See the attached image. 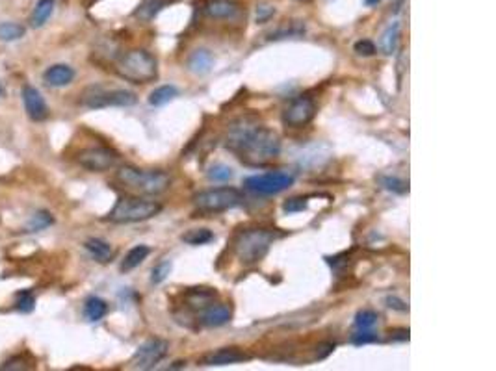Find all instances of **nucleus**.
<instances>
[{"instance_id":"nucleus-31","label":"nucleus","mask_w":496,"mask_h":371,"mask_svg":"<svg viewBox=\"0 0 496 371\" xmlns=\"http://www.w3.org/2000/svg\"><path fill=\"white\" fill-rule=\"evenodd\" d=\"M377 319H380V316L374 310H361L355 316V327L357 329H372L377 323Z\"/></svg>"},{"instance_id":"nucleus-9","label":"nucleus","mask_w":496,"mask_h":371,"mask_svg":"<svg viewBox=\"0 0 496 371\" xmlns=\"http://www.w3.org/2000/svg\"><path fill=\"white\" fill-rule=\"evenodd\" d=\"M168 351L169 344L166 340L151 338L138 347L136 355L133 356L130 364H133L134 370H153L156 364H160L168 356Z\"/></svg>"},{"instance_id":"nucleus-22","label":"nucleus","mask_w":496,"mask_h":371,"mask_svg":"<svg viewBox=\"0 0 496 371\" xmlns=\"http://www.w3.org/2000/svg\"><path fill=\"white\" fill-rule=\"evenodd\" d=\"M149 253H151V249H149L147 245H136V247H133V249L128 251L127 255H125V258H123L121 262L123 273H128V271L136 270L138 265L147 258Z\"/></svg>"},{"instance_id":"nucleus-20","label":"nucleus","mask_w":496,"mask_h":371,"mask_svg":"<svg viewBox=\"0 0 496 371\" xmlns=\"http://www.w3.org/2000/svg\"><path fill=\"white\" fill-rule=\"evenodd\" d=\"M54 6H56V0H39L34 8L32 17H30V27L41 28L53 15Z\"/></svg>"},{"instance_id":"nucleus-38","label":"nucleus","mask_w":496,"mask_h":371,"mask_svg":"<svg viewBox=\"0 0 496 371\" xmlns=\"http://www.w3.org/2000/svg\"><path fill=\"white\" fill-rule=\"evenodd\" d=\"M387 307L394 308V310H400V312H407V310H409V307H407L405 302L401 301V299H398V297H394V295L387 297Z\"/></svg>"},{"instance_id":"nucleus-19","label":"nucleus","mask_w":496,"mask_h":371,"mask_svg":"<svg viewBox=\"0 0 496 371\" xmlns=\"http://www.w3.org/2000/svg\"><path fill=\"white\" fill-rule=\"evenodd\" d=\"M217 293L210 288H194L190 292L186 293V302L188 307L196 308V310H203L205 307H208L214 299H216Z\"/></svg>"},{"instance_id":"nucleus-5","label":"nucleus","mask_w":496,"mask_h":371,"mask_svg":"<svg viewBox=\"0 0 496 371\" xmlns=\"http://www.w3.org/2000/svg\"><path fill=\"white\" fill-rule=\"evenodd\" d=\"M162 212V204L156 201H149L142 197H121L108 214V221L116 225H128V223H142L154 218Z\"/></svg>"},{"instance_id":"nucleus-33","label":"nucleus","mask_w":496,"mask_h":371,"mask_svg":"<svg viewBox=\"0 0 496 371\" xmlns=\"http://www.w3.org/2000/svg\"><path fill=\"white\" fill-rule=\"evenodd\" d=\"M171 273V260H162L151 270V282L153 284H162Z\"/></svg>"},{"instance_id":"nucleus-34","label":"nucleus","mask_w":496,"mask_h":371,"mask_svg":"<svg viewBox=\"0 0 496 371\" xmlns=\"http://www.w3.org/2000/svg\"><path fill=\"white\" fill-rule=\"evenodd\" d=\"M307 206H309V202H307L305 197H292V199L285 201L283 210H285L286 214H296L307 210Z\"/></svg>"},{"instance_id":"nucleus-6","label":"nucleus","mask_w":496,"mask_h":371,"mask_svg":"<svg viewBox=\"0 0 496 371\" xmlns=\"http://www.w3.org/2000/svg\"><path fill=\"white\" fill-rule=\"evenodd\" d=\"M243 195L236 188H212L194 197V204L203 214H220L240 206Z\"/></svg>"},{"instance_id":"nucleus-39","label":"nucleus","mask_w":496,"mask_h":371,"mask_svg":"<svg viewBox=\"0 0 496 371\" xmlns=\"http://www.w3.org/2000/svg\"><path fill=\"white\" fill-rule=\"evenodd\" d=\"M21 364H22V358H21V356H17V358H11V360H8L6 364H2V366H0V370H2V371L28 370L27 366H21Z\"/></svg>"},{"instance_id":"nucleus-1","label":"nucleus","mask_w":496,"mask_h":371,"mask_svg":"<svg viewBox=\"0 0 496 371\" xmlns=\"http://www.w3.org/2000/svg\"><path fill=\"white\" fill-rule=\"evenodd\" d=\"M225 147L236 154L243 164L266 165L279 158L281 139L272 128L262 127L251 119H238L229 127Z\"/></svg>"},{"instance_id":"nucleus-15","label":"nucleus","mask_w":496,"mask_h":371,"mask_svg":"<svg viewBox=\"0 0 496 371\" xmlns=\"http://www.w3.org/2000/svg\"><path fill=\"white\" fill-rule=\"evenodd\" d=\"M203 11L210 19H236L240 13V4L236 0H208Z\"/></svg>"},{"instance_id":"nucleus-37","label":"nucleus","mask_w":496,"mask_h":371,"mask_svg":"<svg viewBox=\"0 0 496 371\" xmlns=\"http://www.w3.org/2000/svg\"><path fill=\"white\" fill-rule=\"evenodd\" d=\"M275 15V8L274 6H268V4H262L257 8V22H260V24H264V22H268L272 17Z\"/></svg>"},{"instance_id":"nucleus-32","label":"nucleus","mask_w":496,"mask_h":371,"mask_svg":"<svg viewBox=\"0 0 496 371\" xmlns=\"http://www.w3.org/2000/svg\"><path fill=\"white\" fill-rule=\"evenodd\" d=\"M381 186H383L385 190L392 191V193H400V195H403V193L409 191V184H407L405 181L398 178V176H381Z\"/></svg>"},{"instance_id":"nucleus-23","label":"nucleus","mask_w":496,"mask_h":371,"mask_svg":"<svg viewBox=\"0 0 496 371\" xmlns=\"http://www.w3.org/2000/svg\"><path fill=\"white\" fill-rule=\"evenodd\" d=\"M108 314V302L102 301L100 297H90L84 304V316L88 321L97 323Z\"/></svg>"},{"instance_id":"nucleus-7","label":"nucleus","mask_w":496,"mask_h":371,"mask_svg":"<svg viewBox=\"0 0 496 371\" xmlns=\"http://www.w3.org/2000/svg\"><path fill=\"white\" fill-rule=\"evenodd\" d=\"M80 102L90 110H102L110 106H133L138 102V97L128 90H106L102 85H91L82 93Z\"/></svg>"},{"instance_id":"nucleus-2","label":"nucleus","mask_w":496,"mask_h":371,"mask_svg":"<svg viewBox=\"0 0 496 371\" xmlns=\"http://www.w3.org/2000/svg\"><path fill=\"white\" fill-rule=\"evenodd\" d=\"M117 182L125 190L138 193V195L156 197L162 195L171 186V176L166 171L159 169H138L133 165H123L116 173Z\"/></svg>"},{"instance_id":"nucleus-8","label":"nucleus","mask_w":496,"mask_h":371,"mask_svg":"<svg viewBox=\"0 0 496 371\" xmlns=\"http://www.w3.org/2000/svg\"><path fill=\"white\" fill-rule=\"evenodd\" d=\"M294 182H296V176L288 171H272L264 175L248 176L243 181V186L246 190L257 195H277L281 191L288 190Z\"/></svg>"},{"instance_id":"nucleus-30","label":"nucleus","mask_w":496,"mask_h":371,"mask_svg":"<svg viewBox=\"0 0 496 371\" xmlns=\"http://www.w3.org/2000/svg\"><path fill=\"white\" fill-rule=\"evenodd\" d=\"M15 307L19 312H25V314L34 312V308H36V297L32 295V292H30V290H22V292L17 293Z\"/></svg>"},{"instance_id":"nucleus-4","label":"nucleus","mask_w":496,"mask_h":371,"mask_svg":"<svg viewBox=\"0 0 496 371\" xmlns=\"http://www.w3.org/2000/svg\"><path fill=\"white\" fill-rule=\"evenodd\" d=\"M116 73L133 84H149L159 76V64L151 52L134 48L117 59Z\"/></svg>"},{"instance_id":"nucleus-18","label":"nucleus","mask_w":496,"mask_h":371,"mask_svg":"<svg viewBox=\"0 0 496 371\" xmlns=\"http://www.w3.org/2000/svg\"><path fill=\"white\" fill-rule=\"evenodd\" d=\"M212 64H214V56H212L210 50L199 48L188 59V69L196 74H206L212 69Z\"/></svg>"},{"instance_id":"nucleus-36","label":"nucleus","mask_w":496,"mask_h":371,"mask_svg":"<svg viewBox=\"0 0 496 371\" xmlns=\"http://www.w3.org/2000/svg\"><path fill=\"white\" fill-rule=\"evenodd\" d=\"M354 48L359 56H374L375 54V45L370 39H361V41L355 43Z\"/></svg>"},{"instance_id":"nucleus-40","label":"nucleus","mask_w":496,"mask_h":371,"mask_svg":"<svg viewBox=\"0 0 496 371\" xmlns=\"http://www.w3.org/2000/svg\"><path fill=\"white\" fill-rule=\"evenodd\" d=\"M333 349H335V344H331V342H328V344H320L318 345V351H316V358L318 360H322V358H326V356L331 355Z\"/></svg>"},{"instance_id":"nucleus-17","label":"nucleus","mask_w":496,"mask_h":371,"mask_svg":"<svg viewBox=\"0 0 496 371\" xmlns=\"http://www.w3.org/2000/svg\"><path fill=\"white\" fill-rule=\"evenodd\" d=\"M86 251L90 253L91 258L99 262V264H108L112 258H114V249L108 241L100 238H90L84 244Z\"/></svg>"},{"instance_id":"nucleus-27","label":"nucleus","mask_w":496,"mask_h":371,"mask_svg":"<svg viewBox=\"0 0 496 371\" xmlns=\"http://www.w3.org/2000/svg\"><path fill=\"white\" fill-rule=\"evenodd\" d=\"M53 223L54 218L51 214L45 212V210H39V212H36L32 218L28 219V223L25 225V230L27 232H39V230H45V228L51 227Z\"/></svg>"},{"instance_id":"nucleus-14","label":"nucleus","mask_w":496,"mask_h":371,"mask_svg":"<svg viewBox=\"0 0 496 371\" xmlns=\"http://www.w3.org/2000/svg\"><path fill=\"white\" fill-rule=\"evenodd\" d=\"M232 318V310L227 304H214L210 302L208 307L201 310V323L205 327H223L227 325Z\"/></svg>"},{"instance_id":"nucleus-26","label":"nucleus","mask_w":496,"mask_h":371,"mask_svg":"<svg viewBox=\"0 0 496 371\" xmlns=\"http://www.w3.org/2000/svg\"><path fill=\"white\" fill-rule=\"evenodd\" d=\"M180 239H182L185 244L197 247V245L210 244L212 239H214V232L208 230V228H190L188 232L180 236Z\"/></svg>"},{"instance_id":"nucleus-11","label":"nucleus","mask_w":496,"mask_h":371,"mask_svg":"<svg viewBox=\"0 0 496 371\" xmlns=\"http://www.w3.org/2000/svg\"><path fill=\"white\" fill-rule=\"evenodd\" d=\"M316 115V104L311 97H297L283 111V122L286 127L301 128L309 125Z\"/></svg>"},{"instance_id":"nucleus-28","label":"nucleus","mask_w":496,"mask_h":371,"mask_svg":"<svg viewBox=\"0 0 496 371\" xmlns=\"http://www.w3.org/2000/svg\"><path fill=\"white\" fill-rule=\"evenodd\" d=\"M27 34V28L17 22H0V41H17Z\"/></svg>"},{"instance_id":"nucleus-21","label":"nucleus","mask_w":496,"mask_h":371,"mask_svg":"<svg viewBox=\"0 0 496 371\" xmlns=\"http://www.w3.org/2000/svg\"><path fill=\"white\" fill-rule=\"evenodd\" d=\"M400 22L394 21L391 27L383 32V36H381L380 48L385 56H391V54H394V50H396L398 41H400Z\"/></svg>"},{"instance_id":"nucleus-25","label":"nucleus","mask_w":496,"mask_h":371,"mask_svg":"<svg viewBox=\"0 0 496 371\" xmlns=\"http://www.w3.org/2000/svg\"><path fill=\"white\" fill-rule=\"evenodd\" d=\"M175 97H179V90L175 85H160L149 95V104L151 106H164L171 102Z\"/></svg>"},{"instance_id":"nucleus-13","label":"nucleus","mask_w":496,"mask_h":371,"mask_svg":"<svg viewBox=\"0 0 496 371\" xmlns=\"http://www.w3.org/2000/svg\"><path fill=\"white\" fill-rule=\"evenodd\" d=\"M246 360H249V355H246L238 347H223V349H217L203 356L201 364L203 366H229V364H238V362Z\"/></svg>"},{"instance_id":"nucleus-10","label":"nucleus","mask_w":496,"mask_h":371,"mask_svg":"<svg viewBox=\"0 0 496 371\" xmlns=\"http://www.w3.org/2000/svg\"><path fill=\"white\" fill-rule=\"evenodd\" d=\"M117 158L119 156L116 150L108 147H90L76 154V162L91 173H102V171L112 169L117 164Z\"/></svg>"},{"instance_id":"nucleus-29","label":"nucleus","mask_w":496,"mask_h":371,"mask_svg":"<svg viewBox=\"0 0 496 371\" xmlns=\"http://www.w3.org/2000/svg\"><path fill=\"white\" fill-rule=\"evenodd\" d=\"M206 175H208V178H210L212 182H229L232 176H234V173H232V169L229 167V165L216 164L212 165Z\"/></svg>"},{"instance_id":"nucleus-3","label":"nucleus","mask_w":496,"mask_h":371,"mask_svg":"<svg viewBox=\"0 0 496 371\" xmlns=\"http://www.w3.org/2000/svg\"><path fill=\"white\" fill-rule=\"evenodd\" d=\"M274 239L275 234L268 228H246L234 238L232 249L240 264L255 265L260 260H264Z\"/></svg>"},{"instance_id":"nucleus-35","label":"nucleus","mask_w":496,"mask_h":371,"mask_svg":"<svg viewBox=\"0 0 496 371\" xmlns=\"http://www.w3.org/2000/svg\"><path fill=\"white\" fill-rule=\"evenodd\" d=\"M351 342L355 345H364V344H374L377 342V334L372 332L370 329H359V332H355L351 336Z\"/></svg>"},{"instance_id":"nucleus-42","label":"nucleus","mask_w":496,"mask_h":371,"mask_svg":"<svg viewBox=\"0 0 496 371\" xmlns=\"http://www.w3.org/2000/svg\"><path fill=\"white\" fill-rule=\"evenodd\" d=\"M377 2H380V0H366V4L368 6H374V4H377Z\"/></svg>"},{"instance_id":"nucleus-43","label":"nucleus","mask_w":496,"mask_h":371,"mask_svg":"<svg viewBox=\"0 0 496 371\" xmlns=\"http://www.w3.org/2000/svg\"><path fill=\"white\" fill-rule=\"evenodd\" d=\"M4 95V90H2V85H0V97Z\"/></svg>"},{"instance_id":"nucleus-16","label":"nucleus","mask_w":496,"mask_h":371,"mask_svg":"<svg viewBox=\"0 0 496 371\" xmlns=\"http://www.w3.org/2000/svg\"><path fill=\"white\" fill-rule=\"evenodd\" d=\"M43 80L45 84L51 88H65L74 80V69L65 64L51 65L45 73H43Z\"/></svg>"},{"instance_id":"nucleus-12","label":"nucleus","mask_w":496,"mask_h":371,"mask_svg":"<svg viewBox=\"0 0 496 371\" xmlns=\"http://www.w3.org/2000/svg\"><path fill=\"white\" fill-rule=\"evenodd\" d=\"M21 93H22V102H25L28 117L36 122L45 121V119L48 117V106L47 102H45V99H43L41 93L30 84L22 85Z\"/></svg>"},{"instance_id":"nucleus-41","label":"nucleus","mask_w":496,"mask_h":371,"mask_svg":"<svg viewBox=\"0 0 496 371\" xmlns=\"http://www.w3.org/2000/svg\"><path fill=\"white\" fill-rule=\"evenodd\" d=\"M391 338L392 340H409V330L407 329L394 330V332H391Z\"/></svg>"},{"instance_id":"nucleus-24","label":"nucleus","mask_w":496,"mask_h":371,"mask_svg":"<svg viewBox=\"0 0 496 371\" xmlns=\"http://www.w3.org/2000/svg\"><path fill=\"white\" fill-rule=\"evenodd\" d=\"M166 6H168V0H143L134 15L138 19H142V21H151V19H154V15H159Z\"/></svg>"}]
</instances>
